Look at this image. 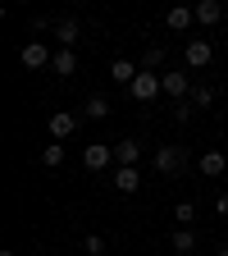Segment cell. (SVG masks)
I'll list each match as a JSON object with an SVG mask.
<instances>
[{"label": "cell", "instance_id": "1", "mask_svg": "<svg viewBox=\"0 0 228 256\" xmlns=\"http://www.w3.org/2000/svg\"><path fill=\"white\" fill-rule=\"evenodd\" d=\"M160 92H165V82H160V74H146V69H142V74L133 78V87H128V96H133L137 106H151V101H155Z\"/></svg>", "mask_w": 228, "mask_h": 256}, {"label": "cell", "instance_id": "2", "mask_svg": "<svg viewBox=\"0 0 228 256\" xmlns=\"http://www.w3.org/2000/svg\"><path fill=\"white\" fill-rule=\"evenodd\" d=\"M183 165H187V151H183V146H160V151H155V170H160V174H178Z\"/></svg>", "mask_w": 228, "mask_h": 256}, {"label": "cell", "instance_id": "3", "mask_svg": "<svg viewBox=\"0 0 228 256\" xmlns=\"http://www.w3.org/2000/svg\"><path fill=\"white\" fill-rule=\"evenodd\" d=\"M18 60H23V69H46V64H55V55L46 50V42H27L18 50Z\"/></svg>", "mask_w": 228, "mask_h": 256}, {"label": "cell", "instance_id": "4", "mask_svg": "<svg viewBox=\"0 0 228 256\" xmlns=\"http://www.w3.org/2000/svg\"><path fill=\"white\" fill-rule=\"evenodd\" d=\"M210 60H215V46H210L206 37H192V42H187V69H206Z\"/></svg>", "mask_w": 228, "mask_h": 256}, {"label": "cell", "instance_id": "5", "mask_svg": "<svg viewBox=\"0 0 228 256\" xmlns=\"http://www.w3.org/2000/svg\"><path fill=\"white\" fill-rule=\"evenodd\" d=\"M160 82H165V96H174V101H187V96H192V78L187 74H160Z\"/></svg>", "mask_w": 228, "mask_h": 256}, {"label": "cell", "instance_id": "6", "mask_svg": "<svg viewBox=\"0 0 228 256\" xmlns=\"http://www.w3.org/2000/svg\"><path fill=\"white\" fill-rule=\"evenodd\" d=\"M73 133H78V114L55 110V114H50V138H55V142H64V138H73Z\"/></svg>", "mask_w": 228, "mask_h": 256}, {"label": "cell", "instance_id": "7", "mask_svg": "<svg viewBox=\"0 0 228 256\" xmlns=\"http://www.w3.org/2000/svg\"><path fill=\"white\" fill-rule=\"evenodd\" d=\"M110 160H114V146H101V142H91L82 151V165L87 170H110Z\"/></svg>", "mask_w": 228, "mask_h": 256}, {"label": "cell", "instance_id": "8", "mask_svg": "<svg viewBox=\"0 0 228 256\" xmlns=\"http://www.w3.org/2000/svg\"><path fill=\"white\" fill-rule=\"evenodd\" d=\"M114 188L133 197V192L142 188V174H137V165H119V170H114Z\"/></svg>", "mask_w": 228, "mask_h": 256}, {"label": "cell", "instance_id": "9", "mask_svg": "<svg viewBox=\"0 0 228 256\" xmlns=\"http://www.w3.org/2000/svg\"><path fill=\"white\" fill-rule=\"evenodd\" d=\"M50 69H55L59 78H73V74H78V55H73V46H59V50H55V64H50Z\"/></svg>", "mask_w": 228, "mask_h": 256}, {"label": "cell", "instance_id": "10", "mask_svg": "<svg viewBox=\"0 0 228 256\" xmlns=\"http://www.w3.org/2000/svg\"><path fill=\"white\" fill-rule=\"evenodd\" d=\"M192 23H197V14H192L187 5H174V10L165 14V28H169V32H187Z\"/></svg>", "mask_w": 228, "mask_h": 256}, {"label": "cell", "instance_id": "11", "mask_svg": "<svg viewBox=\"0 0 228 256\" xmlns=\"http://www.w3.org/2000/svg\"><path fill=\"white\" fill-rule=\"evenodd\" d=\"M197 165H201V174H206V178H219V174L228 170V156H224V151H206Z\"/></svg>", "mask_w": 228, "mask_h": 256}, {"label": "cell", "instance_id": "12", "mask_svg": "<svg viewBox=\"0 0 228 256\" xmlns=\"http://www.w3.org/2000/svg\"><path fill=\"white\" fill-rule=\"evenodd\" d=\"M192 14H197V23L215 28V23H219V14H224V5H219V0H197V5H192Z\"/></svg>", "mask_w": 228, "mask_h": 256}, {"label": "cell", "instance_id": "13", "mask_svg": "<svg viewBox=\"0 0 228 256\" xmlns=\"http://www.w3.org/2000/svg\"><path fill=\"white\" fill-rule=\"evenodd\" d=\"M137 74H142V69H137L133 60H114V64H110V78H114L119 87H133V78H137Z\"/></svg>", "mask_w": 228, "mask_h": 256}, {"label": "cell", "instance_id": "14", "mask_svg": "<svg viewBox=\"0 0 228 256\" xmlns=\"http://www.w3.org/2000/svg\"><path fill=\"white\" fill-rule=\"evenodd\" d=\"M78 32H82V23H78V18H59V23H55L59 46H73V42H78Z\"/></svg>", "mask_w": 228, "mask_h": 256}, {"label": "cell", "instance_id": "15", "mask_svg": "<svg viewBox=\"0 0 228 256\" xmlns=\"http://www.w3.org/2000/svg\"><path fill=\"white\" fill-rule=\"evenodd\" d=\"M114 160H119V165H137V160H142V146L133 138H128V142H114Z\"/></svg>", "mask_w": 228, "mask_h": 256}, {"label": "cell", "instance_id": "16", "mask_svg": "<svg viewBox=\"0 0 228 256\" xmlns=\"http://www.w3.org/2000/svg\"><path fill=\"white\" fill-rule=\"evenodd\" d=\"M41 165H46V170H59V165H64V142H50V146L41 151Z\"/></svg>", "mask_w": 228, "mask_h": 256}, {"label": "cell", "instance_id": "17", "mask_svg": "<svg viewBox=\"0 0 228 256\" xmlns=\"http://www.w3.org/2000/svg\"><path fill=\"white\" fill-rule=\"evenodd\" d=\"M192 247H197V234H192V229H174V252H178V256H187Z\"/></svg>", "mask_w": 228, "mask_h": 256}, {"label": "cell", "instance_id": "18", "mask_svg": "<svg viewBox=\"0 0 228 256\" xmlns=\"http://www.w3.org/2000/svg\"><path fill=\"white\" fill-rule=\"evenodd\" d=\"M82 114H87V119H105V114H110V101H105V96H91V101L82 106Z\"/></svg>", "mask_w": 228, "mask_h": 256}, {"label": "cell", "instance_id": "19", "mask_svg": "<svg viewBox=\"0 0 228 256\" xmlns=\"http://www.w3.org/2000/svg\"><path fill=\"white\" fill-rule=\"evenodd\" d=\"M160 64H165V46H146V55H142V69H146V74H155Z\"/></svg>", "mask_w": 228, "mask_h": 256}, {"label": "cell", "instance_id": "20", "mask_svg": "<svg viewBox=\"0 0 228 256\" xmlns=\"http://www.w3.org/2000/svg\"><path fill=\"white\" fill-rule=\"evenodd\" d=\"M192 220H197V206H192V202H178V206H174V224H178V229H187Z\"/></svg>", "mask_w": 228, "mask_h": 256}, {"label": "cell", "instance_id": "21", "mask_svg": "<svg viewBox=\"0 0 228 256\" xmlns=\"http://www.w3.org/2000/svg\"><path fill=\"white\" fill-rule=\"evenodd\" d=\"M187 101H192V106H210V101H215V87H210V82L192 87V96H187Z\"/></svg>", "mask_w": 228, "mask_h": 256}, {"label": "cell", "instance_id": "22", "mask_svg": "<svg viewBox=\"0 0 228 256\" xmlns=\"http://www.w3.org/2000/svg\"><path fill=\"white\" fill-rule=\"evenodd\" d=\"M192 110H197L192 101H174V119H178V124H187V119H192Z\"/></svg>", "mask_w": 228, "mask_h": 256}, {"label": "cell", "instance_id": "23", "mask_svg": "<svg viewBox=\"0 0 228 256\" xmlns=\"http://www.w3.org/2000/svg\"><path fill=\"white\" fill-rule=\"evenodd\" d=\"M87 252H91V256H105V242H101V234H87Z\"/></svg>", "mask_w": 228, "mask_h": 256}, {"label": "cell", "instance_id": "24", "mask_svg": "<svg viewBox=\"0 0 228 256\" xmlns=\"http://www.w3.org/2000/svg\"><path fill=\"white\" fill-rule=\"evenodd\" d=\"M215 210H219V215H228V192H219V202H215Z\"/></svg>", "mask_w": 228, "mask_h": 256}, {"label": "cell", "instance_id": "25", "mask_svg": "<svg viewBox=\"0 0 228 256\" xmlns=\"http://www.w3.org/2000/svg\"><path fill=\"white\" fill-rule=\"evenodd\" d=\"M219 256H228V247H219Z\"/></svg>", "mask_w": 228, "mask_h": 256}, {"label": "cell", "instance_id": "26", "mask_svg": "<svg viewBox=\"0 0 228 256\" xmlns=\"http://www.w3.org/2000/svg\"><path fill=\"white\" fill-rule=\"evenodd\" d=\"M0 256H14V252H0Z\"/></svg>", "mask_w": 228, "mask_h": 256}, {"label": "cell", "instance_id": "27", "mask_svg": "<svg viewBox=\"0 0 228 256\" xmlns=\"http://www.w3.org/2000/svg\"><path fill=\"white\" fill-rule=\"evenodd\" d=\"M224 156H228V142H224Z\"/></svg>", "mask_w": 228, "mask_h": 256}, {"label": "cell", "instance_id": "28", "mask_svg": "<svg viewBox=\"0 0 228 256\" xmlns=\"http://www.w3.org/2000/svg\"><path fill=\"white\" fill-rule=\"evenodd\" d=\"M105 256H110V252H105Z\"/></svg>", "mask_w": 228, "mask_h": 256}]
</instances>
